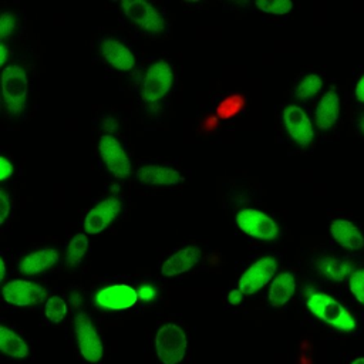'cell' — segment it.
<instances>
[{"instance_id": "38", "label": "cell", "mask_w": 364, "mask_h": 364, "mask_svg": "<svg viewBox=\"0 0 364 364\" xmlns=\"http://www.w3.org/2000/svg\"><path fill=\"white\" fill-rule=\"evenodd\" d=\"M350 364H364V357H357Z\"/></svg>"}, {"instance_id": "15", "label": "cell", "mask_w": 364, "mask_h": 364, "mask_svg": "<svg viewBox=\"0 0 364 364\" xmlns=\"http://www.w3.org/2000/svg\"><path fill=\"white\" fill-rule=\"evenodd\" d=\"M135 178L141 185L155 188H171L183 183L185 176L176 168L159 164H146L136 169Z\"/></svg>"}, {"instance_id": "34", "label": "cell", "mask_w": 364, "mask_h": 364, "mask_svg": "<svg viewBox=\"0 0 364 364\" xmlns=\"http://www.w3.org/2000/svg\"><path fill=\"white\" fill-rule=\"evenodd\" d=\"M10 54H11V51H10L9 46L1 41V44H0V65H3V67L7 65L6 63H7L9 57H10Z\"/></svg>"}, {"instance_id": "28", "label": "cell", "mask_w": 364, "mask_h": 364, "mask_svg": "<svg viewBox=\"0 0 364 364\" xmlns=\"http://www.w3.org/2000/svg\"><path fill=\"white\" fill-rule=\"evenodd\" d=\"M16 26H17L16 16L10 11H3L0 16V38L3 43L11 38V36L16 31Z\"/></svg>"}, {"instance_id": "35", "label": "cell", "mask_w": 364, "mask_h": 364, "mask_svg": "<svg viewBox=\"0 0 364 364\" xmlns=\"http://www.w3.org/2000/svg\"><path fill=\"white\" fill-rule=\"evenodd\" d=\"M354 127H355L357 134L364 139V111H363V112H360V114L357 115Z\"/></svg>"}, {"instance_id": "3", "label": "cell", "mask_w": 364, "mask_h": 364, "mask_svg": "<svg viewBox=\"0 0 364 364\" xmlns=\"http://www.w3.org/2000/svg\"><path fill=\"white\" fill-rule=\"evenodd\" d=\"M30 81L26 70L17 64H9L1 71V101L4 109L13 117L27 112Z\"/></svg>"}, {"instance_id": "17", "label": "cell", "mask_w": 364, "mask_h": 364, "mask_svg": "<svg viewBox=\"0 0 364 364\" xmlns=\"http://www.w3.org/2000/svg\"><path fill=\"white\" fill-rule=\"evenodd\" d=\"M328 232L331 239L348 252H360L364 249L363 230L347 218H336L330 222Z\"/></svg>"}, {"instance_id": "13", "label": "cell", "mask_w": 364, "mask_h": 364, "mask_svg": "<svg viewBox=\"0 0 364 364\" xmlns=\"http://www.w3.org/2000/svg\"><path fill=\"white\" fill-rule=\"evenodd\" d=\"M46 289L31 280L26 279H13L3 284L1 296L6 303L16 307H27L38 304L46 299Z\"/></svg>"}, {"instance_id": "32", "label": "cell", "mask_w": 364, "mask_h": 364, "mask_svg": "<svg viewBox=\"0 0 364 364\" xmlns=\"http://www.w3.org/2000/svg\"><path fill=\"white\" fill-rule=\"evenodd\" d=\"M245 296H246V294H245L239 287H236V289H232V290L228 293L226 300H228V303H229L230 306H239V304L243 301Z\"/></svg>"}, {"instance_id": "12", "label": "cell", "mask_w": 364, "mask_h": 364, "mask_svg": "<svg viewBox=\"0 0 364 364\" xmlns=\"http://www.w3.org/2000/svg\"><path fill=\"white\" fill-rule=\"evenodd\" d=\"M122 203L117 196H108L95 203L84 216L82 228L87 235H98L121 215Z\"/></svg>"}, {"instance_id": "19", "label": "cell", "mask_w": 364, "mask_h": 364, "mask_svg": "<svg viewBox=\"0 0 364 364\" xmlns=\"http://www.w3.org/2000/svg\"><path fill=\"white\" fill-rule=\"evenodd\" d=\"M58 260L60 256L54 247H41L24 255L18 260V270L27 276H37L50 270Z\"/></svg>"}, {"instance_id": "27", "label": "cell", "mask_w": 364, "mask_h": 364, "mask_svg": "<svg viewBox=\"0 0 364 364\" xmlns=\"http://www.w3.org/2000/svg\"><path fill=\"white\" fill-rule=\"evenodd\" d=\"M347 286L353 299L358 304L364 306V267H358L351 273L347 280Z\"/></svg>"}, {"instance_id": "9", "label": "cell", "mask_w": 364, "mask_h": 364, "mask_svg": "<svg viewBox=\"0 0 364 364\" xmlns=\"http://www.w3.org/2000/svg\"><path fill=\"white\" fill-rule=\"evenodd\" d=\"M283 127L290 139L299 146H309L314 139V125L307 112L296 104H289L282 112Z\"/></svg>"}, {"instance_id": "20", "label": "cell", "mask_w": 364, "mask_h": 364, "mask_svg": "<svg viewBox=\"0 0 364 364\" xmlns=\"http://www.w3.org/2000/svg\"><path fill=\"white\" fill-rule=\"evenodd\" d=\"M297 280L291 272H280L270 282L267 290V300L272 307L286 306L296 293Z\"/></svg>"}, {"instance_id": "10", "label": "cell", "mask_w": 364, "mask_h": 364, "mask_svg": "<svg viewBox=\"0 0 364 364\" xmlns=\"http://www.w3.org/2000/svg\"><path fill=\"white\" fill-rule=\"evenodd\" d=\"M98 51L102 60L114 70L129 73L136 65V54L129 44L118 37L107 36L98 41Z\"/></svg>"}, {"instance_id": "33", "label": "cell", "mask_w": 364, "mask_h": 364, "mask_svg": "<svg viewBox=\"0 0 364 364\" xmlns=\"http://www.w3.org/2000/svg\"><path fill=\"white\" fill-rule=\"evenodd\" d=\"M354 97L357 101L364 104V74L357 80L354 85Z\"/></svg>"}, {"instance_id": "14", "label": "cell", "mask_w": 364, "mask_h": 364, "mask_svg": "<svg viewBox=\"0 0 364 364\" xmlns=\"http://www.w3.org/2000/svg\"><path fill=\"white\" fill-rule=\"evenodd\" d=\"M94 301L100 309L119 311L131 309L139 300L136 289L129 284L117 283L100 289L94 296Z\"/></svg>"}, {"instance_id": "24", "label": "cell", "mask_w": 364, "mask_h": 364, "mask_svg": "<svg viewBox=\"0 0 364 364\" xmlns=\"http://www.w3.org/2000/svg\"><path fill=\"white\" fill-rule=\"evenodd\" d=\"M88 250V236L84 232L75 233L65 247V263L68 266H77L82 262Z\"/></svg>"}, {"instance_id": "29", "label": "cell", "mask_w": 364, "mask_h": 364, "mask_svg": "<svg viewBox=\"0 0 364 364\" xmlns=\"http://www.w3.org/2000/svg\"><path fill=\"white\" fill-rule=\"evenodd\" d=\"M11 212V199L10 195L1 189L0 191V225L3 226L6 223V220L9 219Z\"/></svg>"}, {"instance_id": "6", "label": "cell", "mask_w": 364, "mask_h": 364, "mask_svg": "<svg viewBox=\"0 0 364 364\" xmlns=\"http://www.w3.org/2000/svg\"><path fill=\"white\" fill-rule=\"evenodd\" d=\"M74 334L82 360L90 364L100 363L104 357V343L88 314L82 311L77 313L74 318Z\"/></svg>"}, {"instance_id": "36", "label": "cell", "mask_w": 364, "mask_h": 364, "mask_svg": "<svg viewBox=\"0 0 364 364\" xmlns=\"http://www.w3.org/2000/svg\"><path fill=\"white\" fill-rule=\"evenodd\" d=\"M6 274H7V267H6V260H4V257L1 256L0 257V282H3L4 280V277H6Z\"/></svg>"}, {"instance_id": "4", "label": "cell", "mask_w": 364, "mask_h": 364, "mask_svg": "<svg viewBox=\"0 0 364 364\" xmlns=\"http://www.w3.org/2000/svg\"><path fill=\"white\" fill-rule=\"evenodd\" d=\"M121 13L142 33L161 36L166 30V20L162 11L151 1L124 0L119 4Z\"/></svg>"}, {"instance_id": "30", "label": "cell", "mask_w": 364, "mask_h": 364, "mask_svg": "<svg viewBox=\"0 0 364 364\" xmlns=\"http://www.w3.org/2000/svg\"><path fill=\"white\" fill-rule=\"evenodd\" d=\"M136 293H138V300L142 301V303H151L156 299L158 296V291L156 289L152 286V284H141L138 286L136 289Z\"/></svg>"}, {"instance_id": "21", "label": "cell", "mask_w": 364, "mask_h": 364, "mask_svg": "<svg viewBox=\"0 0 364 364\" xmlns=\"http://www.w3.org/2000/svg\"><path fill=\"white\" fill-rule=\"evenodd\" d=\"M314 267L320 276L331 282L348 280L351 273L355 270V266L351 260L336 256L318 257L314 263Z\"/></svg>"}, {"instance_id": "7", "label": "cell", "mask_w": 364, "mask_h": 364, "mask_svg": "<svg viewBox=\"0 0 364 364\" xmlns=\"http://www.w3.org/2000/svg\"><path fill=\"white\" fill-rule=\"evenodd\" d=\"M98 154L102 165L112 176L124 179L132 173V164L128 152L114 134H104L100 136Z\"/></svg>"}, {"instance_id": "25", "label": "cell", "mask_w": 364, "mask_h": 364, "mask_svg": "<svg viewBox=\"0 0 364 364\" xmlns=\"http://www.w3.org/2000/svg\"><path fill=\"white\" fill-rule=\"evenodd\" d=\"M44 317L48 323L51 324H58L61 323L68 311V306L67 301L57 294H53L50 297H47V300L44 301Z\"/></svg>"}, {"instance_id": "22", "label": "cell", "mask_w": 364, "mask_h": 364, "mask_svg": "<svg viewBox=\"0 0 364 364\" xmlns=\"http://www.w3.org/2000/svg\"><path fill=\"white\" fill-rule=\"evenodd\" d=\"M0 351L14 360H24L30 355V347L26 340L6 326H0Z\"/></svg>"}, {"instance_id": "31", "label": "cell", "mask_w": 364, "mask_h": 364, "mask_svg": "<svg viewBox=\"0 0 364 364\" xmlns=\"http://www.w3.org/2000/svg\"><path fill=\"white\" fill-rule=\"evenodd\" d=\"M13 173H14L13 164L9 161V158L1 155L0 156V179H1V182H6L9 178L13 176Z\"/></svg>"}, {"instance_id": "18", "label": "cell", "mask_w": 364, "mask_h": 364, "mask_svg": "<svg viewBox=\"0 0 364 364\" xmlns=\"http://www.w3.org/2000/svg\"><path fill=\"white\" fill-rule=\"evenodd\" d=\"M340 118V95L336 88L326 91L314 109V125L321 131L331 129Z\"/></svg>"}, {"instance_id": "16", "label": "cell", "mask_w": 364, "mask_h": 364, "mask_svg": "<svg viewBox=\"0 0 364 364\" xmlns=\"http://www.w3.org/2000/svg\"><path fill=\"white\" fill-rule=\"evenodd\" d=\"M202 257V250L196 245H185L173 250L161 264L159 273L164 277H176L193 269Z\"/></svg>"}, {"instance_id": "5", "label": "cell", "mask_w": 364, "mask_h": 364, "mask_svg": "<svg viewBox=\"0 0 364 364\" xmlns=\"http://www.w3.org/2000/svg\"><path fill=\"white\" fill-rule=\"evenodd\" d=\"M154 346L161 364H181L188 353V337L179 324L166 323L158 328Z\"/></svg>"}, {"instance_id": "37", "label": "cell", "mask_w": 364, "mask_h": 364, "mask_svg": "<svg viewBox=\"0 0 364 364\" xmlns=\"http://www.w3.org/2000/svg\"><path fill=\"white\" fill-rule=\"evenodd\" d=\"M71 301H73V304L78 306V304L81 303V297H80V294H78V293H73V296H71Z\"/></svg>"}, {"instance_id": "2", "label": "cell", "mask_w": 364, "mask_h": 364, "mask_svg": "<svg viewBox=\"0 0 364 364\" xmlns=\"http://www.w3.org/2000/svg\"><path fill=\"white\" fill-rule=\"evenodd\" d=\"M175 80L173 65L168 60H154L146 65L141 75L138 85L139 100L148 107H158L171 95L175 87Z\"/></svg>"}, {"instance_id": "11", "label": "cell", "mask_w": 364, "mask_h": 364, "mask_svg": "<svg viewBox=\"0 0 364 364\" xmlns=\"http://www.w3.org/2000/svg\"><path fill=\"white\" fill-rule=\"evenodd\" d=\"M277 272V260L274 256H263L255 260L239 277L237 287L246 294H255L270 283Z\"/></svg>"}, {"instance_id": "8", "label": "cell", "mask_w": 364, "mask_h": 364, "mask_svg": "<svg viewBox=\"0 0 364 364\" xmlns=\"http://www.w3.org/2000/svg\"><path fill=\"white\" fill-rule=\"evenodd\" d=\"M235 222L240 232L260 242L274 240L279 235L276 220L267 213L255 208L240 209L235 216Z\"/></svg>"}, {"instance_id": "23", "label": "cell", "mask_w": 364, "mask_h": 364, "mask_svg": "<svg viewBox=\"0 0 364 364\" xmlns=\"http://www.w3.org/2000/svg\"><path fill=\"white\" fill-rule=\"evenodd\" d=\"M323 85H324V81L321 75L316 73H307V74H303L296 81L293 94L299 100H311L317 94H320V91L323 90Z\"/></svg>"}, {"instance_id": "26", "label": "cell", "mask_w": 364, "mask_h": 364, "mask_svg": "<svg viewBox=\"0 0 364 364\" xmlns=\"http://www.w3.org/2000/svg\"><path fill=\"white\" fill-rule=\"evenodd\" d=\"M255 6L259 11L273 16H284L293 9V1L290 0H257Z\"/></svg>"}, {"instance_id": "1", "label": "cell", "mask_w": 364, "mask_h": 364, "mask_svg": "<svg viewBox=\"0 0 364 364\" xmlns=\"http://www.w3.org/2000/svg\"><path fill=\"white\" fill-rule=\"evenodd\" d=\"M304 304L317 320L337 331L355 333L358 328L355 316L341 301L326 291L311 287L306 289Z\"/></svg>"}]
</instances>
